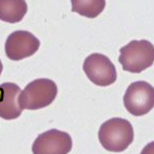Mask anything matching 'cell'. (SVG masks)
<instances>
[{"mask_svg":"<svg viewBox=\"0 0 154 154\" xmlns=\"http://www.w3.org/2000/svg\"><path fill=\"white\" fill-rule=\"evenodd\" d=\"M72 11L88 19H95L102 14L106 0H71Z\"/></svg>","mask_w":154,"mask_h":154,"instance_id":"30bf717a","label":"cell"},{"mask_svg":"<svg viewBox=\"0 0 154 154\" xmlns=\"http://www.w3.org/2000/svg\"><path fill=\"white\" fill-rule=\"evenodd\" d=\"M98 138L107 151L122 152L134 141L133 125L125 118H111L102 123Z\"/></svg>","mask_w":154,"mask_h":154,"instance_id":"6da1fadb","label":"cell"},{"mask_svg":"<svg viewBox=\"0 0 154 154\" xmlns=\"http://www.w3.org/2000/svg\"><path fill=\"white\" fill-rule=\"evenodd\" d=\"M119 53V63L123 70L131 73H141L154 63V45L145 39L131 40Z\"/></svg>","mask_w":154,"mask_h":154,"instance_id":"3957f363","label":"cell"},{"mask_svg":"<svg viewBox=\"0 0 154 154\" xmlns=\"http://www.w3.org/2000/svg\"><path fill=\"white\" fill-rule=\"evenodd\" d=\"M140 154H154V141L147 144V145L143 148V150L141 151Z\"/></svg>","mask_w":154,"mask_h":154,"instance_id":"8fae6325","label":"cell"},{"mask_svg":"<svg viewBox=\"0 0 154 154\" xmlns=\"http://www.w3.org/2000/svg\"><path fill=\"white\" fill-rule=\"evenodd\" d=\"M2 70H3V65H2L1 61H0V75H1V73H2Z\"/></svg>","mask_w":154,"mask_h":154,"instance_id":"7c38bea8","label":"cell"},{"mask_svg":"<svg viewBox=\"0 0 154 154\" xmlns=\"http://www.w3.org/2000/svg\"><path fill=\"white\" fill-rule=\"evenodd\" d=\"M28 11L25 0H0V20L9 24L21 22Z\"/></svg>","mask_w":154,"mask_h":154,"instance_id":"9c48e42d","label":"cell"},{"mask_svg":"<svg viewBox=\"0 0 154 154\" xmlns=\"http://www.w3.org/2000/svg\"><path fill=\"white\" fill-rule=\"evenodd\" d=\"M58 95V85L48 78L31 81L18 97L19 106L25 110H39L51 105Z\"/></svg>","mask_w":154,"mask_h":154,"instance_id":"7a4b0ae2","label":"cell"},{"mask_svg":"<svg viewBox=\"0 0 154 154\" xmlns=\"http://www.w3.org/2000/svg\"><path fill=\"white\" fill-rule=\"evenodd\" d=\"M21 91V88L14 82H4L0 85V117L2 119L14 120L21 116L23 109L18 103Z\"/></svg>","mask_w":154,"mask_h":154,"instance_id":"ba28073f","label":"cell"},{"mask_svg":"<svg viewBox=\"0 0 154 154\" xmlns=\"http://www.w3.org/2000/svg\"><path fill=\"white\" fill-rule=\"evenodd\" d=\"M123 104L131 115H145L154 107V88L146 81L133 82L126 88Z\"/></svg>","mask_w":154,"mask_h":154,"instance_id":"277c9868","label":"cell"},{"mask_svg":"<svg viewBox=\"0 0 154 154\" xmlns=\"http://www.w3.org/2000/svg\"><path fill=\"white\" fill-rule=\"evenodd\" d=\"M83 71L94 84L108 86L116 81L117 72L111 60L105 54H91L83 62Z\"/></svg>","mask_w":154,"mask_h":154,"instance_id":"5b68a950","label":"cell"},{"mask_svg":"<svg viewBox=\"0 0 154 154\" xmlns=\"http://www.w3.org/2000/svg\"><path fill=\"white\" fill-rule=\"evenodd\" d=\"M40 41L28 31H14L6 38L5 54L11 61H21L33 56L39 49Z\"/></svg>","mask_w":154,"mask_h":154,"instance_id":"52a82bcc","label":"cell"},{"mask_svg":"<svg viewBox=\"0 0 154 154\" xmlns=\"http://www.w3.org/2000/svg\"><path fill=\"white\" fill-rule=\"evenodd\" d=\"M73 142L68 133L56 128L40 134L32 145L33 154H68Z\"/></svg>","mask_w":154,"mask_h":154,"instance_id":"8992f818","label":"cell"}]
</instances>
